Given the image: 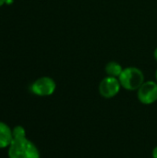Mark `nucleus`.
I'll list each match as a JSON object with an SVG mask.
<instances>
[{
  "mask_svg": "<svg viewBox=\"0 0 157 158\" xmlns=\"http://www.w3.org/2000/svg\"><path fill=\"white\" fill-rule=\"evenodd\" d=\"M123 69H124L122 68L121 64H119L117 61H110L105 67V71L106 75L110 77H115V78H118L120 74L122 73Z\"/></svg>",
  "mask_w": 157,
  "mask_h": 158,
  "instance_id": "nucleus-7",
  "label": "nucleus"
},
{
  "mask_svg": "<svg viewBox=\"0 0 157 158\" xmlns=\"http://www.w3.org/2000/svg\"><path fill=\"white\" fill-rule=\"evenodd\" d=\"M154 58H155V60L157 62V47L155 49V51H154Z\"/></svg>",
  "mask_w": 157,
  "mask_h": 158,
  "instance_id": "nucleus-10",
  "label": "nucleus"
},
{
  "mask_svg": "<svg viewBox=\"0 0 157 158\" xmlns=\"http://www.w3.org/2000/svg\"><path fill=\"white\" fill-rule=\"evenodd\" d=\"M6 3V0H0V6H2Z\"/></svg>",
  "mask_w": 157,
  "mask_h": 158,
  "instance_id": "nucleus-11",
  "label": "nucleus"
},
{
  "mask_svg": "<svg viewBox=\"0 0 157 158\" xmlns=\"http://www.w3.org/2000/svg\"><path fill=\"white\" fill-rule=\"evenodd\" d=\"M152 156H153V158H157V146L154 148V150L152 152Z\"/></svg>",
  "mask_w": 157,
  "mask_h": 158,
  "instance_id": "nucleus-9",
  "label": "nucleus"
},
{
  "mask_svg": "<svg viewBox=\"0 0 157 158\" xmlns=\"http://www.w3.org/2000/svg\"><path fill=\"white\" fill-rule=\"evenodd\" d=\"M12 136H13V140H22L27 138L25 129L22 126H16L12 130Z\"/></svg>",
  "mask_w": 157,
  "mask_h": 158,
  "instance_id": "nucleus-8",
  "label": "nucleus"
},
{
  "mask_svg": "<svg viewBox=\"0 0 157 158\" xmlns=\"http://www.w3.org/2000/svg\"><path fill=\"white\" fill-rule=\"evenodd\" d=\"M121 87L127 91H137L145 81L143 70L137 67H127L118 77Z\"/></svg>",
  "mask_w": 157,
  "mask_h": 158,
  "instance_id": "nucleus-2",
  "label": "nucleus"
},
{
  "mask_svg": "<svg viewBox=\"0 0 157 158\" xmlns=\"http://www.w3.org/2000/svg\"><path fill=\"white\" fill-rule=\"evenodd\" d=\"M12 140V130L6 123L0 121V149L8 147Z\"/></svg>",
  "mask_w": 157,
  "mask_h": 158,
  "instance_id": "nucleus-6",
  "label": "nucleus"
},
{
  "mask_svg": "<svg viewBox=\"0 0 157 158\" xmlns=\"http://www.w3.org/2000/svg\"><path fill=\"white\" fill-rule=\"evenodd\" d=\"M8 158H40L36 145L27 138L12 140L8 146Z\"/></svg>",
  "mask_w": 157,
  "mask_h": 158,
  "instance_id": "nucleus-1",
  "label": "nucleus"
},
{
  "mask_svg": "<svg viewBox=\"0 0 157 158\" xmlns=\"http://www.w3.org/2000/svg\"><path fill=\"white\" fill-rule=\"evenodd\" d=\"M56 89V81L50 77H41L37 79L31 86V92L38 96L52 95Z\"/></svg>",
  "mask_w": 157,
  "mask_h": 158,
  "instance_id": "nucleus-5",
  "label": "nucleus"
},
{
  "mask_svg": "<svg viewBox=\"0 0 157 158\" xmlns=\"http://www.w3.org/2000/svg\"><path fill=\"white\" fill-rule=\"evenodd\" d=\"M137 97L143 105H152L157 101V82L147 81L137 90Z\"/></svg>",
  "mask_w": 157,
  "mask_h": 158,
  "instance_id": "nucleus-3",
  "label": "nucleus"
},
{
  "mask_svg": "<svg viewBox=\"0 0 157 158\" xmlns=\"http://www.w3.org/2000/svg\"><path fill=\"white\" fill-rule=\"evenodd\" d=\"M121 84L118 78L106 76L104 78L99 84V94L102 97L110 99L118 94L121 89Z\"/></svg>",
  "mask_w": 157,
  "mask_h": 158,
  "instance_id": "nucleus-4",
  "label": "nucleus"
},
{
  "mask_svg": "<svg viewBox=\"0 0 157 158\" xmlns=\"http://www.w3.org/2000/svg\"><path fill=\"white\" fill-rule=\"evenodd\" d=\"M155 81L157 82V69L156 70H155Z\"/></svg>",
  "mask_w": 157,
  "mask_h": 158,
  "instance_id": "nucleus-12",
  "label": "nucleus"
}]
</instances>
